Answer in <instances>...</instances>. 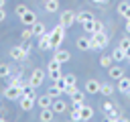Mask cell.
I'll return each instance as SVG.
<instances>
[{"mask_svg": "<svg viewBox=\"0 0 130 122\" xmlns=\"http://www.w3.org/2000/svg\"><path fill=\"white\" fill-rule=\"evenodd\" d=\"M49 94H51V96H53V98H59V96H61V94H63V92H61V89H59V87H57V85H55V83H53V85H51V87H49Z\"/></svg>", "mask_w": 130, "mask_h": 122, "instance_id": "35", "label": "cell"}, {"mask_svg": "<svg viewBox=\"0 0 130 122\" xmlns=\"http://www.w3.org/2000/svg\"><path fill=\"white\" fill-rule=\"evenodd\" d=\"M28 53H30V45H16L10 49V57L14 61H24L28 57Z\"/></svg>", "mask_w": 130, "mask_h": 122, "instance_id": "3", "label": "cell"}, {"mask_svg": "<svg viewBox=\"0 0 130 122\" xmlns=\"http://www.w3.org/2000/svg\"><path fill=\"white\" fill-rule=\"evenodd\" d=\"M26 10H28V6H26V4H18V6L14 8V12H16V16H18V18H20V16H22Z\"/></svg>", "mask_w": 130, "mask_h": 122, "instance_id": "34", "label": "cell"}, {"mask_svg": "<svg viewBox=\"0 0 130 122\" xmlns=\"http://www.w3.org/2000/svg\"><path fill=\"white\" fill-rule=\"evenodd\" d=\"M30 28H32V37H37V39H39L41 35H45L47 30H49V28L45 26V22H41V20H37V22H35V24L30 26Z\"/></svg>", "mask_w": 130, "mask_h": 122, "instance_id": "14", "label": "cell"}, {"mask_svg": "<svg viewBox=\"0 0 130 122\" xmlns=\"http://www.w3.org/2000/svg\"><path fill=\"white\" fill-rule=\"evenodd\" d=\"M0 120H2V116H0Z\"/></svg>", "mask_w": 130, "mask_h": 122, "instance_id": "48", "label": "cell"}, {"mask_svg": "<svg viewBox=\"0 0 130 122\" xmlns=\"http://www.w3.org/2000/svg\"><path fill=\"white\" fill-rule=\"evenodd\" d=\"M43 6H45L47 12H57L59 10V0H45Z\"/></svg>", "mask_w": 130, "mask_h": 122, "instance_id": "23", "label": "cell"}, {"mask_svg": "<svg viewBox=\"0 0 130 122\" xmlns=\"http://www.w3.org/2000/svg\"><path fill=\"white\" fill-rule=\"evenodd\" d=\"M100 94H102V96H106V98H108V96H112V94H114V85H112V83H102Z\"/></svg>", "mask_w": 130, "mask_h": 122, "instance_id": "25", "label": "cell"}, {"mask_svg": "<svg viewBox=\"0 0 130 122\" xmlns=\"http://www.w3.org/2000/svg\"><path fill=\"white\" fill-rule=\"evenodd\" d=\"M18 104H20V110L28 112V110H32V106L37 104V100H35V98H28V96H22V98L18 100Z\"/></svg>", "mask_w": 130, "mask_h": 122, "instance_id": "11", "label": "cell"}, {"mask_svg": "<svg viewBox=\"0 0 130 122\" xmlns=\"http://www.w3.org/2000/svg\"><path fill=\"white\" fill-rule=\"evenodd\" d=\"M51 30V28H49ZM49 30L45 33V35H41L39 37V43H37V47L41 49V51H47V49H51V39H49Z\"/></svg>", "mask_w": 130, "mask_h": 122, "instance_id": "13", "label": "cell"}, {"mask_svg": "<svg viewBox=\"0 0 130 122\" xmlns=\"http://www.w3.org/2000/svg\"><path fill=\"white\" fill-rule=\"evenodd\" d=\"M61 65H63V63H61V61H57V59L53 57V59L47 63V71H55V69H61Z\"/></svg>", "mask_w": 130, "mask_h": 122, "instance_id": "29", "label": "cell"}, {"mask_svg": "<svg viewBox=\"0 0 130 122\" xmlns=\"http://www.w3.org/2000/svg\"><path fill=\"white\" fill-rule=\"evenodd\" d=\"M75 20H77L79 24H83L85 20H93V14H91V12H87V10H81V12H77V14H75Z\"/></svg>", "mask_w": 130, "mask_h": 122, "instance_id": "20", "label": "cell"}, {"mask_svg": "<svg viewBox=\"0 0 130 122\" xmlns=\"http://www.w3.org/2000/svg\"><path fill=\"white\" fill-rule=\"evenodd\" d=\"M43 122H51L53 118H55V112H53V108H41V116H39Z\"/></svg>", "mask_w": 130, "mask_h": 122, "instance_id": "19", "label": "cell"}, {"mask_svg": "<svg viewBox=\"0 0 130 122\" xmlns=\"http://www.w3.org/2000/svg\"><path fill=\"white\" fill-rule=\"evenodd\" d=\"M116 89H118L120 94H126V96H130V77L122 75V77L118 79V85H116Z\"/></svg>", "mask_w": 130, "mask_h": 122, "instance_id": "7", "label": "cell"}, {"mask_svg": "<svg viewBox=\"0 0 130 122\" xmlns=\"http://www.w3.org/2000/svg\"><path fill=\"white\" fill-rule=\"evenodd\" d=\"M63 77H65L67 85H75V83H77V79H75V75H73V73H67V75H63Z\"/></svg>", "mask_w": 130, "mask_h": 122, "instance_id": "37", "label": "cell"}, {"mask_svg": "<svg viewBox=\"0 0 130 122\" xmlns=\"http://www.w3.org/2000/svg\"><path fill=\"white\" fill-rule=\"evenodd\" d=\"M6 6V0H0V8H4Z\"/></svg>", "mask_w": 130, "mask_h": 122, "instance_id": "46", "label": "cell"}, {"mask_svg": "<svg viewBox=\"0 0 130 122\" xmlns=\"http://www.w3.org/2000/svg\"><path fill=\"white\" fill-rule=\"evenodd\" d=\"M49 73V77L55 81V79H59V77H63V73H61V69H55V71H47Z\"/></svg>", "mask_w": 130, "mask_h": 122, "instance_id": "36", "label": "cell"}, {"mask_svg": "<svg viewBox=\"0 0 130 122\" xmlns=\"http://www.w3.org/2000/svg\"><path fill=\"white\" fill-rule=\"evenodd\" d=\"M126 33H128V35H130V18H128V20H126Z\"/></svg>", "mask_w": 130, "mask_h": 122, "instance_id": "45", "label": "cell"}, {"mask_svg": "<svg viewBox=\"0 0 130 122\" xmlns=\"http://www.w3.org/2000/svg\"><path fill=\"white\" fill-rule=\"evenodd\" d=\"M91 2H93V4H100V6H106L110 0H91Z\"/></svg>", "mask_w": 130, "mask_h": 122, "instance_id": "43", "label": "cell"}, {"mask_svg": "<svg viewBox=\"0 0 130 122\" xmlns=\"http://www.w3.org/2000/svg\"><path fill=\"white\" fill-rule=\"evenodd\" d=\"M4 98L10 102H18L22 98V85H8L4 89Z\"/></svg>", "mask_w": 130, "mask_h": 122, "instance_id": "4", "label": "cell"}, {"mask_svg": "<svg viewBox=\"0 0 130 122\" xmlns=\"http://www.w3.org/2000/svg\"><path fill=\"white\" fill-rule=\"evenodd\" d=\"M118 14H120V16H124V18L128 20V18H130V2L122 0V2L118 4Z\"/></svg>", "mask_w": 130, "mask_h": 122, "instance_id": "18", "label": "cell"}, {"mask_svg": "<svg viewBox=\"0 0 130 122\" xmlns=\"http://www.w3.org/2000/svg\"><path fill=\"white\" fill-rule=\"evenodd\" d=\"M69 118H71V120H75V122H77V120H81V106H73V110L69 112Z\"/></svg>", "mask_w": 130, "mask_h": 122, "instance_id": "26", "label": "cell"}, {"mask_svg": "<svg viewBox=\"0 0 130 122\" xmlns=\"http://www.w3.org/2000/svg\"><path fill=\"white\" fill-rule=\"evenodd\" d=\"M71 102H73V106H81V104H85V94H83L81 89H75V92L71 94Z\"/></svg>", "mask_w": 130, "mask_h": 122, "instance_id": "17", "label": "cell"}, {"mask_svg": "<svg viewBox=\"0 0 130 122\" xmlns=\"http://www.w3.org/2000/svg\"><path fill=\"white\" fill-rule=\"evenodd\" d=\"M20 22H22L24 26H32V24L37 22V14H35V12H32L30 8H28V10H26V12H24V14L20 16Z\"/></svg>", "mask_w": 130, "mask_h": 122, "instance_id": "8", "label": "cell"}, {"mask_svg": "<svg viewBox=\"0 0 130 122\" xmlns=\"http://www.w3.org/2000/svg\"><path fill=\"white\" fill-rule=\"evenodd\" d=\"M100 30H104V22L95 18V20H93V33H100Z\"/></svg>", "mask_w": 130, "mask_h": 122, "instance_id": "38", "label": "cell"}, {"mask_svg": "<svg viewBox=\"0 0 130 122\" xmlns=\"http://www.w3.org/2000/svg\"><path fill=\"white\" fill-rule=\"evenodd\" d=\"M53 83H55V85H57V87H59V89L65 94V87H67V81H65V77H59V79H55Z\"/></svg>", "mask_w": 130, "mask_h": 122, "instance_id": "32", "label": "cell"}, {"mask_svg": "<svg viewBox=\"0 0 130 122\" xmlns=\"http://www.w3.org/2000/svg\"><path fill=\"white\" fill-rule=\"evenodd\" d=\"M57 61H61V63H67L69 59H71V53L67 51V49H55V55H53Z\"/></svg>", "mask_w": 130, "mask_h": 122, "instance_id": "15", "label": "cell"}, {"mask_svg": "<svg viewBox=\"0 0 130 122\" xmlns=\"http://www.w3.org/2000/svg\"><path fill=\"white\" fill-rule=\"evenodd\" d=\"M108 75H110V77H114V79L118 81V79L124 75V69H122L120 65H110V67H108Z\"/></svg>", "mask_w": 130, "mask_h": 122, "instance_id": "16", "label": "cell"}, {"mask_svg": "<svg viewBox=\"0 0 130 122\" xmlns=\"http://www.w3.org/2000/svg\"><path fill=\"white\" fill-rule=\"evenodd\" d=\"M112 59H114V61H124V59H126V53L122 51V47H120V45L112 51Z\"/></svg>", "mask_w": 130, "mask_h": 122, "instance_id": "24", "label": "cell"}, {"mask_svg": "<svg viewBox=\"0 0 130 122\" xmlns=\"http://www.w3.org/2000/svg\"><path fill=\"white\" fill-rule=\"evenodd\" d=\"M75 14H77V12H73V10H65V12H61V14H59V22H61L65 28H69L71 24L77 22V20H75Z\"/></svg>", "mask_w": 130, "mask_h": 122, "instance_id": "6", "label": "cell"}, {"mask_svg": "<svg viewBox=\"0 0 130 122\" xmlns=\"http://www.w3.org/2000/svg\"><path fill=\"white\" fill-rule=\"evenodd\" d=\"M28 39H32V28H24L22 30V41H28Z\"/></svg>", "mask_w": 130, "mask_h": 122, "instance_id": "40", "label": "cell"}, {"mask_svg": "<svg viewBox=\"0 0 130 122\" xmlns=\"http://www.w3.org/2000/svg\"><path fill=\"white\" fill-rule=\"evenodd\" d=\"M75 89H77V83H75V85H67V87H65V94H69V96H71Z\"/></svg>", "mask_w": 130, "mask_h": 122, "instance_id": "42", "label": "cell"}, {"mask_svg": "<svg viewBox=\"0 0 130 122\" xmlns=\"http://www.w3.org/2000/svg\"><path fill=\"white\" fill-rule=\"evenodd\" d=\"M126 61H128V63H130V57H128V59H126Z\"/></svg>", "mask_w": 130, "mask_h": 122, "instance_id": "47", "label": "cell"}, {"mask_svg": "<svg viewBox=\"0 0 130 122\" xmlns=\"http://www.w3.org/2000/svg\"><path fill=\"white\" fill-rule=\"evenodd\" d=\"M106 116H108V120H112V122H114V120H122V116H120V112H118L116 108H112Z\"/></svg>", "mask_w": 130, "mask_h": 122, "instance_id": "30", "label": "cell"}, {"mask_svg": "<svg viewBox=\"0 0 130 122\" xmlns=\"http://www.w3.org/2000/svg\"><path fill=\"white\" fill-rule=\"evenodd\" d=\"M89 41H91V49H104L108 43H110V37L106 35V30H100V33H91V37H89Z\"/></svg>", "mask_w": 130, "mask_h": 122, "instance_id": "2", "label": "cell"}, {"mask_svg": "<svg viewBox=\"0 0 130 122\" xmlns=\"http://www.w3.org/2000/svg\"><path fill=\"white\" fill-rule=\"evenodd\" d=\"M2 20H6V10H4V8H0V22H2Z\"/></svg>", "mask_w": 130, "mask_h": 122, "instance_id": "44", "label": "cell"}, {"mask_svg": "<svg viewBox=\"0 0 130 122\" xmlns=\"http://www.w3.org/2000/svg\"><path fill=\"white\" fill-rule=\"evenodd\" d=\"M49 39H51V49H59V45L63 43V39H65V26L59 22V24H55L51 30H49Z\"/></svg>", "mask_w": 130, "mask_h": 122, "instance_id": "1", "label": "cell"}, {"mask_svg": "<svg viewBox=\"0 0 130 122\" xmlns=\"http://www.w3.org/2000/svg\"><path fill=\"white\" fill-rule=\"evenodd\" d=\"M93 20H95V18H93ZM93 20H85V22L81 24V28H83L85 33H89V35L93 33Z\"/></svg>", "mask_w": 130, "mask_h": 122, "instance_id": "31", "label": "cell"}, {"mask_svg": "<svg viewBox=\"0 0 130 122\" xmlns=\"http://www.w3.org/2000/svg\"><path fill=\"white\" fill-rule=\"evenodd\" d=\"M112 63H114L112 55H102V57H100V65H102V67H106V69H108Z\"/></svg>", "mask_w": 130, "mask_h": 122, "instance_id": "28", "label": "cell"}, {"mask_svg": "<svg viewBox=\"0 0 130 122\" xmlns=\"http://www.w3.org/2000/svg\"><path fill=\"white\" fill-rule=\"evenodd\" d=\"M10 75V65L8 63H2L0 65V77H8Z\"/></svg>", "mask_w": 130, "mask_h": 122, "instance_id": "33", "label": "cell"}, {"mask_svg": "<svg viewBox=\"0 0 130 122\" xmlns=\"http://www.w3.org/2000/svg\"><path fill=\"white\" fill-rule=\"evenodd\" d=\"M45 75H47V71H45V69L35 67V69H32V73H30V77H28V81H30L35 87H39V85L45 81Z\"/></svg>", "mask_w": 130, "mask_h": 122, "instance_id": "5", "label": "cell"}, {"mask_svg": "<svg viewBox=\"0 0 130 122\" xmlns=\"http://www.w3.org/2000/svg\"><path fill=\"white\" fill-rule=\"evenodd\" d=\"M51 108H53V112H55V114H63V112H67V110H69V106H67L63 100H59V98H55V100H53Z\"/></svg>", "mask_w": 130, "mask_h": 122, "instance_id": "12", "label": "cell"}, {"mask_svg": "<svg viewBox=\"0 0 130 122\" xmlns=\"http://www.w3.org/2000/svg\"><path fill=\"white\" fill-rule=\"evenodd\" d=\"M53 100H55V98L47 92V94H43V96H39V98H37V104H39V108H51Z\"/></svg>", "mask_w": 130, "mask_h": 122, "instance_id": "10", "label": "cell"}, {"mask_svg": "<svg viewBox=\"0 0 130 122\" xmlns=\"http://www.w3.org/2000/svg\"><path fill=\"white\" fill-rule=\"evenodd\" d=\"M77 49H79V51H89V49H91V41H89L87 37H79V39H77Z\"/></svg>", "mask_w": 130, "mask_h": 122, "instance_id": "21", "label": "cell"}, {"mask_svg": "<svg viewBox=\"0 0 130 122\" xmlns=\"http://www.w3.org/2000/svg\"><path fill=\"white\" fill-rule=\"evenodd\" d=\"M93 118V108L87 104H81V120H91Z\"/></svg>", "mask_w": 130, "mask_h": 122, "instance_id": "22", "label": "cell"}, {"mask_svg": "<svg viewBox=\"0 0 130 122\" xmlns=\"http://www.w3.org/2000/svg\"><path fill=\"white\" fill-rule=\"evenodd\" d=\"M112 108H114V104H112V102H104V106H102V110H104L106 114H108V112H110Z\"/></svg>", "mask_w": 130, "mask_h": 122, "instance_id": "41", "label": "cell"}, {"mask_svg": "<svg viewBox=\"0 0 130 122\" xmlns=\"http://www.w3.org/2000/svg\"><path fill=\"white\" fill-rule=\"evenodd\" d=\"M120 47H122V51L126 53V59H128V57H130V39L124 37V39L120 41Z\"/></svg>", "mask_w": 130, "mask_h": 122, "instance_id": "27", "label": "cell"}, {"mask_svg": "<svg viewBox=\"0 0 130 122\" xmlns=\"http://www.w3.org/2000/svg\"><path fill=\"white\" fill-rule=\"evenodd\" d=\"M8 85H22V79H20L18 75H12L10 81H8Z\"/></svg>", "mask_w": 130, "mask_h": 122, "instance_id": "39", "label": "cell"}, {"mask_svg": "<svg viewBox=\"0 0 130 122\" xmlns=\"http://www.w3.org/2000/svg\"><path fill=\"white\" fill-rule=\"evenodd\" d=\"M100 87H102V83L98 79H87L85 81V94H100Z\"/></svg>", "mask_w": 130, "mask_h": 122, "instance_id": "9", "label": "cell"}]
</instances>
